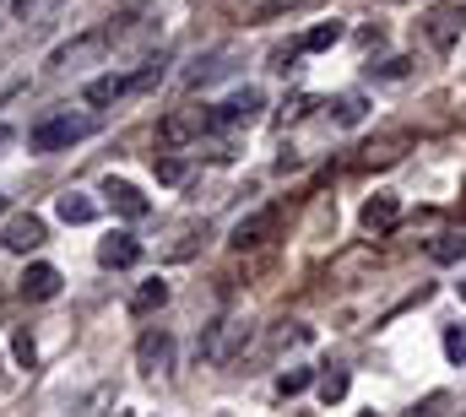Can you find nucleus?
Instances as JSON below:
<instances>
[{
	"mask_svg": "<svg viewBox=\"0 0 466 417\" xmlns=\"http://www.w3.org/2000/svg\"><path fill=\"white\" fill-rule=\"evenodd\" d=\"M136 363H141L147 374H168V369H174V336H168V331H147V336L136 341Z\"/></svg>",
	"mask_w": 466,
	"mask_h": 417,
	"instance_id": "3",
	"label": "nucleus"
},
{
	"mask_svg": "<svg viewBox=\"0 0 466 417\" xmlns=\"http://www.w3.org/2000/svg\"><path fill=\"white\" fill-rule=\"evenodd\" d=\"M429 255H434L440 266H451V260H461V255H466V233H440V239L429 244Z\"/></svg>",
	"mask_w": 466,
	"mask_h": 417,
	"instance_id": "18",
	"label": "nucleus"
},
{
	"mask_svg": "<svg viewBox=\"0 0 466 417\" xmlns=\"http://www.w3.org/2000/svg\"><path fill=\"white\" fill-rule=\"evenodd\" d=\"M218 417H228V412H218Z\"/></svg>",
	"mask_w": 466,
	"mask_h": 417,
	"instance_id": "34",
	"label": "nucleus"
},
{
	"mask_svg": "<svg viewBox=\"0 0 466 417\" xmlns=\"http://www.w3.org/2000/svg\"><path fill=\"white\" fill-rule=\"evenodd\" d=\"M218 119H212V108L201 104V108H179V114H168L163 125H157V141L163 147H185V141H196L201 130H212Z\"/></svg>",
	"mask_w": 466,
	"mask_h": 417,
	"instance_id": "2",
	"label": "nucleus"
},
{
	"mask_svg": "<svg viewBox=\"0 0 466 417\" xmlns=\"http://www.w3.org/2000/svg\"><path fill=\"white\" fill-rule=\"evenodd\" d=\"M396 217H401L396 196H374V201H363V228H369V233H390Z\"/></svg>",
	"mask_w": 466,
	"mask_h": 417,
	"instance_id": "14",
	"label": "nucleus"
},
{
	"mask_svg": "<svg viewBox=\"0 0 466 417\" xmlns=\"http://www.w3.org/2000/svg\"><path fill=\"white\" fill-rule=\"evenodd\" d=\"M309 108H315V98H288V104H282V119H299V114H309Z\"/></svg>",
	"mask_w": 466,
	"mask_h": 417,
	"instance_id": "27",
	"label": "nucleus"
},
{
	"mask_svg": "<svg viewBox=\"0 0 466 417\" xmlns=\"http://www.w3.org/2000/svg\"><path fill=\"white\" fill-rule=\"evenodd\" d=\"M168 304V282H141L136 288V299H130V314H152Z\"/></svg>",
	"mask_w": 466,
	"mask_h": 417,
	"instance_id": "16",
	"label": "nucleus"
},
{
	"mask_svg": "<svg viewBox=\"0 0 466 417\" xmlns=\"http://www.w3.org/2000/svg\"><path fill=\"white\" fill-rule=\"evenodd\" d=\"M271 233H277V211H255V217H244V222L233 228L228 244H233V249H260Z\"/></svg>",
	"mask_w": 466,
	"mask_h": 417,
	"instance_id": "7",
	"label": "nucleus"
},
{
	"mask_svg": "<svg viewBox=\"0 0 466 417\" xmlns=\"http://www.w3.org/2000/svg\"><path fill=\"white\" fill-rule=\"evenodd\" d=\"M260 104H266V98H260V87H244V93H233L228 104H218V108H212V119H218L223 130H228V125H249Z\"/></svg>",
	"mask_w": 466,
	"mask_h": 417,
	"instance_id": "6",
	"label": "nucleus"
},
{
	"mask_svg": "<svg viewBox=\"0 0 466 417\" xmlns=\"http://www.w3.org/2000/svg\"><path fill=\"white\" fill-rule=\"evenodd\" d=\"M130 93V76H98V82H87V104H115Z\"/></svg>",
	"mask_w": 466,
	"mask_h": 417,
	"instance_id": "15",
	"label": "nucleus"
},
{
	"mask_svg": "<svg viewBox=\"0 0 466 417\" xmlns=\"http://www.w3.org/2000/svg\"><path fill=\"white\" fill-rule=\"evenodd\" d=\"M55 293H60V271H55V266H27V271H22V299L44 304V299H55Z\"/></svg>",
	"mask_w": 466,
	"mask_h": 417,
	"instance_id": "9",
	"label": "nucleus"
},
{
	"mask_svg": "<svg viewBox=\"0 0 466 417\" xmlns=\"http://www.w3.org/2000/svg\"><path fill=\"white\" fill-rule=\"evenodd\" d=\"M93 130H98V114H55V119H44V125L27 130V147L33 152H66V147L87 141Z\"/></svg>",
	"mask_w": 466,
	"mask_h": 417,
	"instance_id": "1",
	"label": "nucleus"
},
{
	"mask_svg": "<svg viewBox=\"0 0 466 417\" xmlns=\"http://www.w3.org/2000/svg\"><path fill=\"white\" fill-rule=\"evenodd\" d=\"M60 222H93V217H98V207H93V201H87V196H60Z\"/></svg>",
	"mask_w": 466,
	"mask_h": 417,
	"instance_id": "19",
	"label": "nucleus"
},
{
	"mask_svg": "<svg viewBox=\"0 0 466 417\" xmlns=\"http://www.w3.org/2000/svg\"><path fill=\"white\" fill-rule=\"evenodd\" d=\"M331 44H342V22H315L304 33V49H331Z\"/></svg>",
	"mask_w": 466,
	"mask_h": 417,
	"instance_id": "20",
	"label": "nucleus"
},
{
	"mask_svg": "<svg viewBox=\"0 0 466 417\" xmlns=\"http://www.w3.org/2000/svg\"><path fill=\"white\" fill-rule=\"evenodd\" d=\"M0 211H5V196H0Z\"/></svg>",
	"mask_w": 466,
	"mask_h": 417,
	"instance_id": "33",
	"label": "nucleus"
},
{
	"mask_svg": "<svg viewBox=\"0 0 466 417\" xmlns=\"http://www.w3.org/2000/svg\"><path fill=\"white\" fill-rule=\"evenodd\" d=\"M5 136H11V130H0V141H5Z\"/></svg>",
	"mask_w": 466,
	"mask_h": 417,
	"instance_id": "32",
	"label": "nucleus"
},
{
	"mask_svg": "<svg viewBox=\"0 0 466 417\" xmlns=\"http://www.w3.org/2000/svg\"><path fill=\"white\" fill-rule=\"evenodd\" d=\"M104 196H109V207L119 211V217H147V196H141V190H136V185H125V179H109V185H104Z\"/></svg>",
	"mask_w": 466,
	"mask_h": 417,
	"instance_id": "13",
	"label": "nucleus"
},
{
	"mask_svg": "<svg viewBox=\"0 0 466 417\" xmlns=\"http://www.w3.org/2000/svg\"><path fill=\"white\" fill-rule=\"evenodd\" d=\"M407 417H445V412H440V402H429V407H412Z\"/></svg>",
	"mask_w": 466,
	"mask_h": 417,
	"instance_id": "29",
	"label": "nucleus"
},
{
	"mask_svg": "<svg viewBox=\"0 0 466 417\" xmlns=\"http://www.w3.org/2000/svg\"><path fill=\"white\" fill-rule=\"evenodd\" d=\"M423 27H429V38H434V49H451V44H456V38L466 33V11H461V5H434Z\"/></svg>",
	"mask_w": 466,
	"mask_h": 417,
	"instance_id": "4",
	"label": "nucleus"
},
{
	"mask_svg": "<svg viewBox=\"0 0 466 417\" xmlns=\"http://www.w3.org/2000/svg\"><path fill=\"white\" fill-rule=\"evenodd\" d=\"M407 66H412V60H385V66H380V76H407Z\"/></svg>",
	"mask_w": 466,
	"mask_h": 417,
	"instance_id": "28",
	"label": "nucleus"
},
{
	"mask_svg": "<svg viewBox=\"0 0 466 417\" xmlns=\"http://www.w3.org/2000/svg\"><path fill=\"white\" fill-rule=\"evenodd\" d=\"M358 417H380V412H358Z\"/></svg>",
	"mask_w": 466,
	"mask_h": 417,
	"instance_id": "31",
	"label": "nucleus"
},
{
	"mask_svg": "<svg viewBox=\"0 0 466 417\" xmlns=\"http://www.w3.org/2000/svg\"><path fill=\"white\" fill-rule=\"evenodd\" d=\"M407 147H412V136H407V130H396V136H380V141H369V147H363V163H369V168H385V163H396Z\"/></svg>",
	"mask_w": 466,
	"mask_h": 417,
	"instance_id": "10",
	"label": "nucleus"
},
{
	"mask_svg": "<svg viewBox=\"0 0 466 417\" xmlns=\"http://www.w3.org/2000/svg\"><path fill=\"white\" fill-rule=\"evenodd\" d=\"M11 352H16V363H22V369H33V363H38V347H33V336H27V331H16Z\"/></svg>",
	"mask_w": 466,
	"mask_h": 417,
	"instance_id": "25",
	"label": "nucleus"
},
{
	"mask_svg": "<svg viewBox=\"0 0 466 417\" xmlns=\"http://www.w3.org/2000/svg\"><path fill=\"white\" fill-rule=\"evenodd\" d=\"M445 358H451V363H466V336H461V325H451V331H445Z\"/></svg>",
	"mask_w": 466,
	"mask_h": 417,
	"instance_id": "26",
	"label": "nucleus"
},
{
	"mask_svg": "<svg viewBox=\"0 0 466 417\" xmlns=\"http://www.w3.org/2000/svg\"><path fill=\"white\" fill-rule=\"evenodd\" d=\"M342 396H348V374H342V369H331V374H320V402H326V407H337Z\"/></svg>",
	"mask_w": 466,
	"mask_h": 417,
	"instance_id": "22",
	"label": "nucleus"
},
{
	"mask_svg": "<svg viewBox=\"0 0 466 417\" xmlns=\"http://www.w3.org/2000/svg\"><path fill=\"white\" fill-rule=\"evenodd\" d=\"M109 44H115V38H109V27H98V33H87V38H76V44H66V49H55V60H49V66H60V71H66V66H82V60H98V55H104Z\"/></svg>",
	"mask_w": 466,
	"mask_h": 417,
	"instance_id": "5",
	"label": "nucleus"
},
{
	"mask_svg": "<svg viewBox=\"0 0 466 417\" xmlns=\"http://www.w3.org/2000/svg\"><path fill=\"white\" fill-rule=\"evenodd\" d=\"M238 336H244V325H238V320H218V325H212V336L201 341V358L223 363V358L233 352V341H238Z\"/></svg>",
	"mask_w": 466,
	"mask_h": 417,
	"instance_id": "12",
	"label": "nucleus"
},
{
	"mask_svg": "<svg viewBox=\"0 0 466 417\" xmlns=\"http://www.w3.org/2000/svg\"><path fill=\"white\" fill-rule=\"evenodd\" d=\"M309 385H320V380H315V369H288V374L277 380V391H282V396H299V391H309Z\"/></svg>",
	"mask_w": 466,
	"mask_h": 417,
	"instance_id": "21",
	"label": "nucleus"
},
{
	"mask_svg": "<svg viewBox=\"0 0 466 417\" xmlns=\"http://www.w3.org/2000/svg\"><path fill=\"white\" fill-rule=\"evenodd\" d=\"M5 244H11V249H22V255H27V249H38V244H44V222H38L33 211L11 217V228H5Z\"/></svg>",
	"mask_w": 466,
	"mask_h": 417,
	"instance_id": "11",
	"label": "nucleus"
},
{
	"mask_svg": "<svg viewBox=\"0 0 466 417\" xmlns=\"http://www.w3.org/2000/svg\"><path fill=\"white\" fill-rule=\"evenodd\" d=\"M456 293H461V299H466V282H456Z\"/></svg>",
	"mask_w": 466,
	"mask_h": 417,
	"instance_id": "30",
	"label": "nucleus"
},
{
	"mask_svg": "<svg viewBox=\"0 0 466 417\" xmlns=\"http://www.w3.org/2000/svg\"><path fill=\"white\" fill-rule=\"evenodd\" d=\"M363 114H369V104H363L358 93H348V98H337V125H363Z\"/></svg>",
	"mask_w": 466,
	"mask_h": 417,
	"instance_id": "23",
	"label": "nucleus"
},
{
	"mask_svg": "<svg viewBox=\"0 0 466 417\" xmlns=\"http://www.w3.org/2000/svg\"><path fill=\"white\" fill-rule=\"evenodd\" d=\"M163 71H168V55H152V60H141V71H130V93H147V87H157V82H163Z\"/></svg>",
	"mask_w": 466,
	"mask_h": 417,
	"instance_id": "17",
	"label": "nucleus"
},
{
	"mask_svg": "<svg viewBox=\"0 0 466 417\" xmlns=\"http://www.w3.org/2000/svg\"><path fill=\"white\" fill-rule=\"evenodd\" d=\"M98 260H104L109 271H125V266H136V260H141V244H136L130 233H109V239L98 244Z\"/></svg>",
	"mask_w": 466,
	"mask_h": 417,
	"instance_id": "8",
	"label": "nucleus"
},
{
	"mask_svg": "<svg viewBox=\"0 0 466 417\" xmlns=\"http://www.w3.org/2000/svg\"><path fill=\"white\" fill-rule=\"evenodd\" d=\"M152 168H157V179H163V185H185V174H190V168H185V158H152Z\"/></svg>",
	"mask_w": 466,
	"mask_h": 417,
	"instance_id": "24",
	"label": "nucleus"
}]
</instances>
